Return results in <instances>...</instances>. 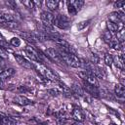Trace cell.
Segmentation results:
<instances>
[{"mask_svg":"<svg viewBox=\"0 0 125 125\" xmlns=\"http://www.w3.org/2000/svg\"><path fill=\"white\" fill-rule=\"evenodd\" d=\"M59 52L61 54V57L62 59L63 63H66V64L73 66V67H80L81 66V60L79 58H77L75 55L65 53L62 51H59Z\"/></svg>","mask_w":125,"mask_h":125,"instance_id":"6da1fadb","label":"cell"},{"mask_svg":"<svg viewBox=\"0 0 125 125\" xmlns=\"http://www.w3.org/2000/svg\"><path fill=\"white\" fill-rule=\"evenodd\" d=\"M35 67L46 79L51 80V81H57L58 80V76L50 68H48L47 66L41 64L40 62H35Z\"/></svg>","mask_w":125,"mask_h":125,"instance_id":"7a4b0ae2","label":"cell"},{"mask_svg":"<svg viewBox=\"0 0 125 125\" xmlns=\"http://www.w3.org/2000/svg\"><path fill=\"white\" fill-rule=\"evenodd\" d=\"M54 24L60 29H67L70 26V21L64 15H57L55 17Z\"/></svg>","mask_w":125,"mask_h":125,"instance_id":"3957f363","label":"cell"},{"mask_svg":"<svg viewBox=\"0 0 125 125\" xmlns=\"http://www.w3.org/2000/svg\"><path fill=\"white\" fill-rule=\"evenodd\" d=\"M25 55L33 62H43V56L40 54V52L36 51L34 48H32L31 46H27L24 50Z\"/></svg>","mask_w":125,"mask_h":125,"instance_id":"277c9868","label":"cell"},{"mask_svg":"<svg viewBox=\"0 0 125 125\" xmlns=\"http://www.w3.org/2000/svg\"><path fill=\"white\" fill-rule=\"evenodd\" d=\"M45 56L48 57L50 60L54 61L55 62L63 63L60 52H59L57 49H55V48H48V49H46V50H45Z\"/></svg>","mask_w":125,"mask_h":125,"instance_id":"5b68a950","label":"cell"},{"mask_svg":"<svg viewBox=\"0 0 125 125\" xmlns=\"http://www.w3.org/2000/svg\"><path fill=\"white\" fill-rule=\"evenodd\" d=\"M79 76L82 78V80H83L84 82H87V83H89V84H92V85L98 87V85H99L98 80H97V78H96L91 72H89V71H87V70H83V71H80V72H79Z\"/></svg>","mask_w":125,"mask_h":125,"instance_id":"8992f818","label":"cell"},{"mask_svg":"<svg viewBox=\"0 0 125 125\" xmlns=\"http://www.w3.org/2000/svg\"><path fill=\"white\" fill-rule=\"evenodd\" d=\"M40 19L43 22V24L48 25V26H52L54 24V21H55V16L51 13V12H47V11H43L40 15Z\"/></svg>","mask_w":125,"mask_h":125,"instance_id":"52a82bcc","label":"cell"},{"mask_svg":"<svg viewBox=\"0 0 125 125\" xmlns=\"http://www.w3.org/2000/svg\"><path fill=\"white\" fill-rule=\"evenodd\" d=\"M83 90L86 91L88 94H90L91 96H95V97H99V94H100V91L98 89L97 86H94L92 84H89L87 82H84L83 81V86H82Z\"/></svg>","mask_w":125,"mask_h":125,"instance_id":"ba28073f","label":"cell"},{"mask_svg":"<svg viewBox=\"0 0 125 125\" xmlns=\"http://www.w3.org/2000/svg\"><path fill=\"white\" fill-rule=\"evenodd\" d=\"M108 21L116 22V23H121L124 21V13L120 12V11H115L109 14L108 17Z\"/></svg>","mask_w":125,"mask_h":125,"instance_id":"9c48e42d","label":"cell"},{"mask_svg":"<svg viewBox=\"0 0 125 125\" xmlns=\"http://www.w3.org/2000/svg\"><path fill=\"white\" fill-rule=\"evenodd\" d=\"M14 57H15V59H16V61H17V62L21 65V66H22V67H24V68H27V69H30L31 67H32V64H31V62H29L23 56H21V55H19V54H15L14 55Z\"/></svg>","mask_w":125,"mask_h":125,"instance_id":"30bf717a","label":"cell"},{"mask_svg":"<svg viewBox=\"0 0 125 125\" xmlns=\"http://www.w3.org/2000/svg\"><path fill=\"white\" fill-rule=\"evenodd\" d=\"M14 102L18 104H21V105H30V104H33V102L31 100H29L28 98H26L25 96H22V95H18L14 98Z\"/></svg>","mask_w":125,"mask_h":125,"instance_id":"8fae6325","label":"cell"},{"mask_svg":"<svg viewBox=\"0 0 125 125\" xmlns=\"http://www.w3.org/2000/svg\"><path fill=\"white\" fill-rule=\"evenodd\" d=\"M103 39H104V41L106 44H108L110 47H111L112 44L116 41L115 38H114V36H113V34H112L110 31H108V30H105V31L104 32V34H103Z\"/></svg>","mask_w":125,"mask_h":125,"instance_id":"7c38bea8","label":"cell"},{"mask_svg":"<svg viewBox=\"0 0 125 125\" xmlns=\"http://www.w3.org/2000/svg\"><path fill=\"white\" fill-rule=\"evenodd\" d=\"M72 118L75 119L77 122H82L84 119H85V115L83 113V111L78 108V107H75L73 110H72Z\"/></svg>","mask_w":125,"mask_h":125,"instance_id":"4fadbf2b","label":"cell"},{"mask_svg":"<svg viewBox=\"0 0 125 125\" xmlns=\"http://www.w3.org/2000/svg\"><path fill=\"white\" fill-rule=\"evenodd\" d=\"M106 26H107V30L108 31H110L111 33H113V32H117V31H119L121 28H122V26L120 25V23H116V22H113V21H106Z\"/></svg>","mask_w":125,"mask_h":125,"instance_id":"5bb4252c","label":"cell"},{"mask_svg":"<svg viewBox=\"0 0 125 125\" xmlns=\"http://www.w3.org/2000/svg\"><path fill=\"white\" fill-rule=\"evenodd\" d=\"M14 74H15L14 68H12V67H10V68H5V69L0 73V79H1V80L8 79V78L12 77Z\"/></svg>","mask_w":125,"mask_h":125,"instance_id":"9a60e30c","label":"cell"},{"mask_svg":"<svg viewBox=\"0 0 125 125\" xmlns=\"http://www.w3.org/2000/svg\"><path fill=\"white\" fill-rule=\"evenodd\" d=\"M114 93L115 95L117 96V98L123 100L124 99V96H125V89H124V86L121 85V84H117L114 88Z\"/></svg>","mask_w":125,"mask_h":125,"instance_id":"2e32d148","label":"cell"},{"mask_svg":"<svg viewBox=\"0 0 125 125\" xmlns=\"http://www.w3.org/2000/svg\"><path fill=\"white\" fill-rule=\"evenodd\" d=\"M113 62H115L116 67L120 68V69H124V63H125V60H124V56L123 54L117 55V57L115 58V61L113 59Z\"/></svg>","mask_w":125,"mask_h":125,"instance_id":"e0dca14e","label":"cell"},{"mask_svg":"<svg viewBox=\"0 0 125 125\" xmlns=\"http://www.w3.org/2000/svg\"><path fill=\"white\" fill-rule=\"evenodd\" d=\"M7 21H15V18L13 17V15L8 13H0V23Z\"/></svg>","mask_w":125,"mask_h":125,"instance_id":"ac0fdd59","label":"cell"},{"mask_svg":"<svg viewBox=\"0 0 125 125\" xmlns=\"http://www.w3.org/2000/svg\"><path fill=\"white\" fill-rule=\"evenodd\" d=\"M45 4H46V7H47L50 11H55V10L58 8L60 2L57 1V0H48V1H46Z\"/></svg>","mask_w":125,"mask_h":125,"instance_id":"d6986e66","label":"cell"},{"mask_svg":"<svg viewBox=\"0 0 125 125\" xmlns=\"http://www.w3.org/2000/svg\"><path fill=\"white\" fill-rule=\"evenodd\" d=\"M1 26L5 27V28H9V29H16L19 28V23L17 21H7V22H3L0 23Z\"/></svg>","mask_w":125,"mask_h":125,"instance_id":"ffe728a7","label":"cell"},{"mask_svg":"<svg viewBox=\"0 0 125 125\" xmlns=\"http://www.w3.org/2000/svg\"><path fill=\"white\" fill-rule=\"evenodd\" d=\"M26 41L30 42V43H35L36 42V38L34 36V34H31V33H27V32H24V33H21V34Z\"/></svg>","mask_w":125,"mask_h":125,"instance_id":"44dd1931","label":"cell"},{"mask_svg":"<svg viewBox=\"0 0 125 125\" xmlns=\"http://www.w3.org/2000/svg\"><path fill=\"white\" fill-rule=\"evenodd\" d=\"M69 3L76 9V11L78 12V11H80L81 10V8L83 7V5H84V2L83 1H81V0H73V1H69Z\"/></svg>","mask_w":125,"mask_h":125,"instance_id":"7402d4cb","label":"cell"},{"mask_svg":"<svg viewBox=\"0 0 125 125\" xmlns=\"http://www.w3.org/2000/svg\"><path fill=\"white\" fill-rule=\"evenodd\" d=\"M116 38H117V41L119 42V43H123V41H124V39H125V30H124V28L122 27L119 31H117L116 32Z\"/></svg>","mask_w":125,"mask_h":125,"instance_id":"603a6c76","label":"cell"},{"mask_svg":"<svg viewBox=\"0 0 125 125\" xmlns=\"http://www.w3.org/2000/svg\"><path fill=\"white\" fill-rule=\"evenodd\" d=\"M104 62H105L106 65L110 66L113 63V57L110 54H105L104 57Z\"/></svg>","mask_w":125,"mask_h":125,"instance_id":"cb8c5ba5","label":"cell"},{"mask_svg":"<svg viewBox=\"0 0 125 125\" xmlns=\"http://www.w3.org/2000/svg\"><path fill=\"white\" fill-rule=\"evenodd\" d=\"M91 22V20H87V21H80L78 24H77V29L78 30H82L84 29L85 27H87Z\"/></svg>","mask_w":125,"mask_h":125,"instance_id":"d4e9b609","label":"cell"},{"mask_svg":"<svg viewBox=\"0 0 125 125\" xmlns=\"http://www.w3.org/2000/svg\"><path fill=\"white\" fill-rule=\"evenodd\" d=\"M21 4L23 6H25L26 8H28L29 10H34L35 8V2L33 1H30V0H27V1H22Z\"/></svg>","mask_w":125,"mask_h":125,"instance_id":"484cf974","label":"cell"},{"mask_svg":"<svg viewBox=\"0 0 125 125\" xmlns=\"http://www.w3.org/2000/svg\"><path fill=\"white\" fill-rule=\"evenodd\" d=\"M67 12H68V14H69L70 16H75V15L77 14L76 9L69 3V1L67 2Z\"/></svg>","mask_w":125,"mask_h":125,"instance_id":"4316f807","label":"cell"},{"mask_svg":"<svg viewBox=\"0 0 125 125\" xmlns=\"http://www.w3.org/2000/svg\"><path fill=\"white\" fill-rule=\"evenodd\" d=\"M10 44H11L12 46H14V47H19V46H21V39H20V38H18V37H13V38L10 40Z\"/></svg>","mask_w":125,"mask_h":125,"instance_id":"83f0119b","label":"cell"},{"mask_svg":"<svg viewBox=\"0 0 125 125\" xmlns=\"http://www.w3.org/2000/svg\"><path fill=\"white\" fill-rule=\"evenodd\" d=\"M0 58L1 59H6V58H8V53L4 50V48H2V47H0Z\"/></svg>","mask_w":125,"mask_h":125,"instance_id":"f1b7e54d","label":"cell"},{"mask_svg":"<svg viewBox=\"0 0 125 125\" xmlns=\"http://www.w3.org/2000/svg\"><path fill=\"white\" fill-rule=\"evenodd\" d=\"M124 5H125V1H117V2L114 3L115 8H123Z\"/></svg>","mask_w":125,"mask_h":125,"instance_id":"f546056e","label":"cell"},{"mask_svg":"<svg viewBox=\"0 0 125 125\" xmlns=\"http://www.w3.org/2000/svg\"><path fill=\"white\" fill-rule=\"evenodd\" d=\"M49 93H52L51 95H56V96L60 94V92L57 89H51V90H49Z\"/></svg>","mask_w":125,"mask_h":125,"instance_id":"4dcf8cb0","label":"cell"},{"mask_svg":"<svg viewBox=\"0 0 125 125\" xmlns=\"http://www.w3.org/2000/svg\"><path fill=\"white\" fill-rule=\"evenodd\" d=\"M0 66H4V59L0 58Z\"/></svg>","mask_w":125,"mask_h":125,"instance_id":"1f68e13d","label":"cell"},{"mask_svg":"<svg viewBox=\"0 0 125 125\" xmlns=\"http://www.w3.org/2000/svg\"><path fill=\"white\" fill-rule=\"evenodd\" d=\"M72 125H82V124H81V123H79V122H77V121H76V122H75V123H73V124H72Z\"/></svg>","mask_w":125,"mask_h":125,"instance_id":"d6a6232c","label":"cell"},{"mask_svg":"<svg viewBox=\"0 0 125 125\" xmlns=\"http://www.w3.org/2000/svg\"><path fill=\"white\" fill-rule=\"evenodd\" d=\"M110 125H116V124H110Z\"/></svg>","mask_w":125,"mask_h":125,"instance_id":"836d02e7","label":"cell"},{"mask_svg":"<svg viewBox=\"0 0 125 125\" xmlns=\"http://www.w3.org/2000/svg\"><path fill=\"white\" fill-rule=\"evenodd\" d=\"M0 37H1V34H0Z\"/></svg>","mask_w":125,"mask_h":125,"instance_id":"e575fe53","label":"cell"}]
</instances>
